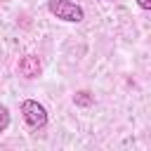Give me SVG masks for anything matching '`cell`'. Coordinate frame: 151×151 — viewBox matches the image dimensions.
<instances>
[{
    "label": "cell",
    "instance_id": "obj_2",
    "mask_svg": "<svg viewBox=\"0 0 151 151\" xmlns=\"http://www.w3.org/2000/svg\"><path fill=\"white\" fill-rule=\"evenodd\" d=\"M21 113H24V120H26L28 130H33V132L45 130V125H47V111H45L42 104H38L35 99H26L21 104Z\"/></svg>",
    "mask_w": 151,
    "mask_h": 151
},
{
    "label": "cell",
    "instance_id": "obj_3",
    "mask_svg": "<svg viewBox=\"0 0 151 151\" xmlns=\"http://www.w3.org/2000/svg\"><path fill=\"white\" fill-rule=\"evenodd\" d=\"M19 73L24 76V78H38L40 76V71H42V66H40V59L35 57V54H24L21 59H19Z\"/></svg>",
    "mask_w": 151,
    "mask_h": 151
},
{
    "label": "cell",
    "instance_id": "obj_6",
    "mask_svg": "<svg viewBox=\"0 0 151 151\" xmlns=\"http://www.w3.org/2000/svg\"><path fill=\"white\" fill-rule=\"evenodd\" d=\"M137 5H139L142 9H151V0H137Z\"/></svg>",
    "mask_w": 151,
    "mask_h": 151
},
{
    "label": "cell",
    "instance_id": "obj_4",
    "mask_svg": "<svg viewBox=\"0 0 151 151\" xmlns=\"http://www.w3.org/2000/svg\"><path fill=\"white\" fill-rule=\"evenodd\" d=\"M9 127V111L5 104H0V132H5Z\"/></svg>",
    "mask_w": 151,
    "mask_h": 151
},
{
    "label": "cell",
    "instance_id": "obj_1",
    "mask_svg": "<svg viewBox=\"0 0 151 151\" xmlns=\"http://www.w3.org/2000/svg\"><path fill=\"white\" fill-rule=\"evenodd\" d=\"M47 9L50 14H54L57 19L61 21H71V24H80L85 19V12L80 5L71 2V0H50L47 2Z\"/></svg>",
    "mask_w": 151,
    "mask_h": 151
},
{
    "label": "cell",
    "instance_id": "obj_5",
    "mask_svg": "<svg viewBox=\"0 0 151 151\" xmlns=\"http://www.w3.org/2000/svg\"><path fill=\"white\" fill-rule=\"evenodd\" d=\"M76 104H80V106H90V104H92L90 92H78V94H76Z\"/></svg>",
    "mask_w": 151,
    "mask_h": 151
}]
</instances>
